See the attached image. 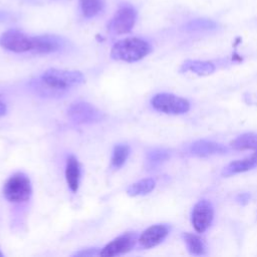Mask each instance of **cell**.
I'll return each instance as SVG.
<instances>
[{
  "mask_svg": "<svg viewBox=\"0 0 257 257\" xmlns=\"http://www.w3.org/2000/svg\"><path fill=\"white\" fill-rule=\"evenodd\" d=\"M183 239L191 254L203 255L206 253V245L198 235L192 233H184Z\"/></svg>",
  "mask_w": 257,
  "mask_h": 257,
  "instance_id": "cell-19",
  "label": "cell"
},
{
  "mask_svg": "<svg viewBox=\"0 0 257 257\" xmlns=\"http://www.w3.org/2000/svg\"><path fill=\"white\" fill-rule=\"evenodd\" d=\"M68 117L75 123H93L101 120L104 113L88 102L77 101L67 109Z\"/></svg>",
  "mask_w": 257,
  "mask_h": 257,
  "instance_id": "cell-6",
  "label": "cell"
},
{
  "mask_svg": "<svg viewBox=\"0 0 257 257\" xmlns=\"http://www.w3.org/2000/svg\"><path fill=\"white\" fill-rule=\"evenodd\" d=\"M93 254H95V249L94 250H89V252L88 251H82V252H79V253H76V255H93Z\"/></svg>",
  "mask_w": 257,
  "mask_h": 257,
  "instance_id": "cell-25",
  "label": "cell"
},
{
  "mask_svg": "<svg viewBox=\"0 0 257 257\" xmlns=\"http://www.w3.org/2000/svg\"><path fill=\"white\" fill-rule=\"evenodd\" d=\"M0 46L15 53L28 52L32 49V36L17 29H10L0 35Z\"/></svg>",
  "mask_w": 257,
  "mask_h": 257,
  "instance_id": "cell-7",
  "label": "cell"
},
{
  "mask_svg": "<svg viewBox=\"0 0 257 257\" xmlns=\"http://www.w3.org/2000/svg\"><path fill=\"white\" fill-rule=\"evenodd\" d=\"M217 26V23L211 19L198 18L189 21L185 25V29L187 31H208L216 29Z\"/></svg>",
  "mask_w": 257,
  "mask_h": 257,
  "instance_id": "cell-21",
  "label": "cell"
},
{
  "mask_svg": "<svg viewBox=\"0 0 257 257\" xmlns=\"http://www.w3.org/2000/svg\"><path fill=\"white\" fill-rule=\"evenodd\" d=\"M79 12L85 19L100 15L105 9V0H78Z\"/></svg>",
  "mask_w": 257,
  "mask_h": 257,
  "instance_id": "cell-14",
  "label": "cell"
},
{
  "mask_svg": "<svg viewBox=\"0 0 257 257\" xmlns=\"http://www.w3.org/2000/svg\"><path fill=\"white\" fill-rule=\"evenodd\" d=\"M6 13H3V12H0V20H4L6 19Z\"/></svg>",
  "mask_w": 257,
  "mask_h": 257,
  "instance_id": "cell-26",
  "label": "cell"
},
{
  "mask_svg": "<svg viewBox=\"0 0 257 257\" xmlns=\"http://www.w3.org/2000/svg\"><path fill=\"white\" fill-rule=\"evenodd\" d=\"M84 81L81 72L50 68L45 70L35 82V87L40 89L44 95H62L67 89L77 86Z\"/></svg>",
  "mask_w": 257,
  "mask_h": 257,
  "instance_id": "cell-1",
  "label": "cell"
},
{
  "mask_svg": "<svg viewBox=\"0 0 257 257\" xmlns=\"http://www.w3.org/2000/svg\"><path fill=\"white\" fill-rule=\"evenodd\" d=\"M6 110H7L6 104L2 100H0V116H3L6 113Z\"/></svg>",
  "mask_w": 257,
  "mask_h": 257,
  "instance_id": "cell-24",
  "label": "cell"
},
{
  "mask_svg": "<svg viewBox=\"0 0 257 257\" xmlns=\"http://www.w3.org/2000/svg\"><path fill=\"white\" fill-rule=\"evenodd\" d=\"M250 198H251L250 194H248V193H241V194H239V195L236 197V201H237L239 204H241V205H246V204L249 202Z\"/></svg>",
  "mask_w": 257,
  "mask_h": 257,
  "instance_id": "cell-23",
  "label": "cell"
},
{
  "mask_svg": "<svg viewBox=\"0 0 257 257\" xmlns=\"http://www.w3.org/2000/svg\"><path fill=\"white\" fill-rule=\"evenodd\" d=\"M255 167H257V151H254V153L248 158L230 163L227 167L224 168L222 175L225 177H229L232 175L247 172Z\"/></svg>",
  "mask_w": 257,
  "mask_h": 257,
  "instance_id": "cell-13",
  "label": "cell"
},
{
  "mask_svg": "<svg viewBox=\"0 0 257 257\" xmlns=\"http://www.w3.org/2000/svg\"><path fill=\"white\" fill-rule=\"evenodd\" d=\"M137 19V9L130 3H123L118 6V9L110 19L107 28L113 34H125L132 31Z\"/></svg>",
  "mask_w": 257,
  "mask_h": 257,
  "instance_id": "cell-4",
  "label": "cell"
},
{
  "mask_svg": "<svg viewBox=\"0 0 257 257\" xmlns=\"http://www.w3.org/2000/svg\"><path fill=\"white\" fill-rule=\"evenodd\" d=\"M151 103L155 109L167 114H183L190 109V102L186 98L172 93H158Z\"/></svg>",
  "mask_w": 257,
  "mask_h": 257,
  "instance_id": "cell-5",
  "label": "cell"
},
{
  "mask_svg": "<svg viewBox=\"0 0 257 257\" xmlns=\"http://www.w3.org/2000/svg\"><path fill=\"white\" fill-rule=\"evenodd\" d=\"M2 256H3V254L0 252V257H2Z\"/></svg>",
  "mask_w": 257,
  "mask_h": 257,
  "instance_id": "cell-27",
  "label": "cell"
},
{
  "mask_svg": "<svg viewBox=\"0 0 257 257\" xmlns=\"http://www.w3.org/2000/svg\"><path fill=\"white\" fill-rule=\"evenodd\" d=\"M65 178L66 183L69 189L72 192H76L79 186V178H80V169L78 162L75 157L70 156L66 162L65 168Z\"/></svg>",
  "mask_w": 257,
  "mask_h": 257,
  "instance_id": "cell-15",
  "label": "cell"
},
{
  "mask_svg": "<svg viewBox=\"0 0 257 257\" xmlns=\"http://www.w3.org/2000/svg\"><path fill=\"white\" fill-rule=\"evenodd\" d=\"M231 147L237 151H257V134L247 133L239 136L231 142Z\"/></svg>",
  "mask_w": 257,
  "mask_h": 257,
  "instance_id": "cell-17",
  "label": "cell"
},
{
  "mask_svg": "<svg viewBox=\"0 0 257 257\" xmlns=\"http://www.w3.org/2000/svg\"><path fill=\"white\" fill-rule=\"evenodd\" d=\"M214 208L210 201L202 199L197 202L192 211V225L196 232L204 233L212 224Z\"/></svg>",
  "mask_w": 257,
  "mask_h": 257,
  "instance_id": "cell-8",
  "label": "cell"
},
{
  "mask_svg": "<svg viewBox=\"0 0 257 257\" xmlns=\"http://www.w3.org/2000/svg\"><path fill=\"white\" fill-rule=\"evenodd\" d=\"M156 187V182L155 180L148 178V179H143L141 181H138L134 184H132L127 189H126V194L131 197H136V196H144L149 193H151Z\"/></svg>",
  "mask_w": 257,
  "mask_h": 257,
  "instance_id": "cell-18",
  "label": "cell"
},
{
  "mask_svg": "<svg viewBox=\"0 0 257 257\" xmlns=\"http://www.w3.org/2000/svg\"><path fill=\"white\" fill-rule=\"evenodd\" d=\"M152 51V45L145 39L128 37L113 44L110 50L111 58L125 62H135L143 59Z\"/></svg>",
  "mask_w": 257,
  "mask_h": 257,
  "instance_id": "cell-2",
  "label": "cell"
},
{
  "mask_svg": "<svg viewBox=\"0 0 257 257\" xmlns=\"http://www.w3.org/2000/svg\"><path fill=\"white\" fill-rule=\"evenodd\" d=\"M228 152V149L222 144L212 141L200 140L194 142L189 147V153L196 157H209L214 155H223Z\"/></svg>",
  "mask_w": 257,
  "mask_h": 257,
  "instance_id": "cell-12",
  "label": "cell"
},
{
  "mask_svg": "<svg viewBox=\"0 0 257 257\" xmlns=\"http://www.w3.org/2000/svg\"><path fill=\"white\" fill-rule=\"evenodd\" d=\"M130 154V148L127 145H116L113 149L112 152V157H111V165L118 169L120 168L126 161L127 157Z\"/></svg>",
  "mask_w": 257,
  "mask_h": 257,
  "instance_id": "cell-22",
  "label": "cell"
},
{
  "mask_svg": "<svg viewBox=\"0 0 257 257\" xmlns=\"http://www.w3.org/2000/svg\"><path fill=\"white\" fill-rule=\"evenodd\" d=\"M169 227L166 225H153L142 233L139 242L141 246L144 248H153L162 243L166 239V237L169 234Z\"/></svg>",
  "mask_w": 257,
  "mask_h": 257,
  "instance_id": "cell-11",
  "label": "cell"
},
{
  "mask_svg": "<svg viewBox=\"0 0 257 257\" xmlns=\"http://www.w3.org/2000/svg\"><path fill=\"white\" fill-rule=\"evenodd\" d=\"M63 46V41L56 35L44 34L32 36L31 52L37 54H48L58 51Z\"/></svg>",
  "mask_w": 257,
  "mask_h": 257,
  "instance_id": "cell-10",
  "label": "cell"
},
{
  "mask_svg": "<svg viewBox=\"0 0 257 257\" xmlns=\"http://www.w3.org/2000/svg\"><path fill=\"white\" fill-rule=\"evenodd\" d=\"M182 71H192L199 75H208L214 72L215 65L210 61L186 60L181 67Z\"/></svg>",
  "mask_w": 257,
  "mask_h": 257,
  "instance_id": "cell-16",
  "label": "cell"
},
{
  "mask_svg": "<svg viewBox=\"0 0 257 257\" xmlns=\"http://www.w3.org/2000/svg\"><path fill=\"white\" fill-rule=\"evenodd\" d=\"M137 241L135 233H125L110 241L99 252L100 256H115L131 251Z\"/></svg>",
  "mask_w": 257,
  "mask_h": 257,
  "instance_id": "cell-9",
  "label": "cell"
},
{
  "mask_svg": "<svg viewBox=\"0 0 257 257\" xmlns=\"http://www.w3.org/2000/svg\"><path fill=\"white\" fill-rule=\"evenodd\" d=\"M31 192L30 180L23 173L12 175L3 187L4 197L11 203H23L27 201Z\"/></svg>",
  "mask_w": 257,
  "mask_h": 257,
  "instance_id": "cell-3",
  "label": "cell"
},
{
  "mask_svg": "<svg viewBox=\"0 0 257 257\" xmlns=\"http://www.w3.org/2000/svg\"><path fill=\"white\" fill-rule=\"evenodd\" d=\"M170 158V152L166 149L156 148L148 152L146 162L149 168H155Z\"/></svg>",
  "mask_w": 257,
  "mask_h": 257,
  "instance_id": "cell-20",
  "label": "cell"
}]
</instances>
